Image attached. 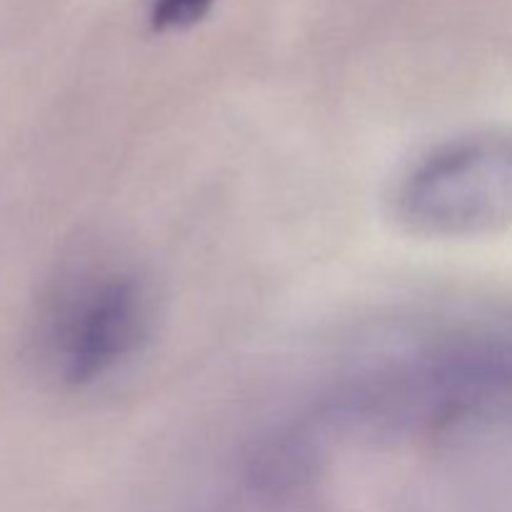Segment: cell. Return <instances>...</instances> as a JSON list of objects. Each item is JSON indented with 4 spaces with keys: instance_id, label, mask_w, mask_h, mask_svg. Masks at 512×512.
<instances>
[{
    "instance_id": "cell-1",
    "label": "cell",
    "mask_w": 512,
    "mask_h": 512,
    "mask_svg": "<svg viewBox=\"0 0 512 512\" xmlns=\"http://www.w3.org/2000/svg\"><path fill=\"white\" fill-rule=\"evenodd\" d=\"M415 225L445 233L512 228V130L465 135L425 158L403 190Z\"/></svg>"
},
{
    "instance_id": "cell-2",
    "label": "cell",
    "mask_w": 512,
    "mask_h": 512,
    "mask_svg": "<svg viewBox=\"0 0 512 512\" xmlns=\"http://www.w3.org/2000/svg\"><path fill=\"white\" fill-rule=\"evenodd\" d=\"M150 323V293L135 275L88 280L65 295L50 323L55 370L70 385L98 383L138 353Z\"/></svg>"
},
{
    "instance_id": "cell-3",
    "label": "cell",
    "mask_w": 512,
    "mask_h": 512,
    "mask_svg": "<svg viewBox=\"0 0 512 512\" xmlns=\"http://www.w3.org/2000/svg\"><path fill=\"white\" fill-rule=\"evenodd\" d=\"M215 0H153L150 3V25L160 33L168 30H185L200 23Z\"/></svg>"
}]
</instances>
